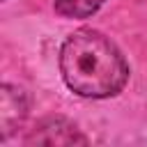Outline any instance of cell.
<instances>
[{"label": "cell", "instance_id": "obj_1", "mask_svg": "<svg viewBox=\"0 0 147 147\" xmlns=\"http://www.w3.org/2000/svg\"><path fill=\"white\" fill-rule=\"evenodd\" d=\"M60 74L78 96L108 99L124 90L129 64L103 32L80 28L71 32L60 48Z\"/></svg>", "mask_w": 147, "mask_h": 147}, {"label": "cell", "instance_id": "obj_2", "mask_svg": "<svg viewBox=\"0 0 147 147\" xmlns=\"http://www.w3.org/2000/svg\"><path fill=\"white\" fill-rule=\"evenodd\" d=\"M28 142H39V145H76V142H87V138L67 119L62 117H51L41 122L34 133L28 138Z\"/></svg>", "mask_w": 147, "mask_h": 147}, {"label": "cell", "instance_id": "obj_3", "mask_svg": "<svg viewBox=\"0 0 147 147\" xmlns=\"http://www.w3.org/2000/svg\"><path fill=\"white\" fill-rule=\"evenodd\" d=\"M28 115V99L21 87L14 85H2L0 92V126H2V138H7Z\"/></svg>", "mask_w": 147, "mask_h": 147}, {"label": "cell", "instance_id": "obj_4", "mask_svg": "<svg viewBox=\"0 0 147 147\" xmlns=\"http://www.w3.org/2000/svg\"><path fill=\"white\" fill-rule=\"evenodd\" d=\"M53 2L57 14L67 18H87L94 11H99L106 0H53Z\"/></svg>", "mask_w": 147, "mask_h": 147}]
</instances>
